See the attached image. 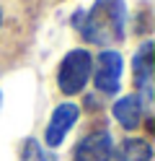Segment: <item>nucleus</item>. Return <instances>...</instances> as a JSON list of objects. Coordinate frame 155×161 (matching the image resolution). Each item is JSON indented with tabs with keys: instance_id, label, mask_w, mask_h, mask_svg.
Masks as SVG:
<instances>
[{
	"instance_id": "4",
	"label": "nucleus",
	"mask_w": 155,
	"mask_h": 161,
	"mask_svg": "<svg viewBox=\"0 0 155 161\" xmlns=\"http://www.w3.org/2000/svg\"><path fill=\"white\" fill-rule=\"evenodd\" d=\"M134 65V83L140 88V102L150 107V86H152V68H155V55H152V42H145L132 60Z\"/></svg>"
},
{
	"instance_id": "7",
	"label": "nucleus",
	"mask_w": 155,
	"mask_h": 161,
	"mask_svg": "<svg viewBox=\"0 0 155 161\" xmlns=\"http://www.w3.org/2000/svg\"><path fill=\"white\" fill-rule=\"evenodd\" d=\"M114 117H116V122L121 127H127V130H134L140 125V119H142V102L137 96H124L119 99L116 104H114Z\"/></svg>"
},
{
	"instance_id": "11",
	"label": "nucleus",
	"mask_w": 155,
	"mask_h": 161,
	"mask_svg": "<svg viewBox=\"0 0 155 161\" xmlns=\"http://www.w3.org/2000/svg\"><path fill=\"white\" fill-rule=\"evenodd\" d=\"M0 99H3V96H0Z\"/></svg>"
},
{
	"instance_id": "5",
	"label": "nucleus",
	"mask_w": 155,
	"mask_h": 161,
	"mask_svg": "<svg viewBox=\"0 0 155 161\" xmlns=\"http://www.w3.org/2000/svg\"><path fill=\"white\" fill-rule=\"evenodd\" d=\"M114 156V143L106 130L85 135L75 148V161H111Z\"/></svg>"
},
{
	"instance_id": "9",
	"label": "nucleus",
	"mask_w": 155,
	"mask_h": 161,
	"mask_svg": "<svg viewBox=\"0 0 155 161\" xmlns=\"http://www.w3.org/2000/svg\"><path fill=\"white\" fill-rule=\"evenodd\" d=\"M21 158L23 161H52L44 151H41V146L36 143L34 138H28L26 143H23V151H21Z\"/></svg>"
},
{
	"instance_id": "3",
	"label": "nucleus",
	"mask_w": 155,
	"mask_h": 161,
	"mask_svg": "<svg viewBox=\"0 0 155 161\" xmlns=\"http://www.w3.org/2000/svg\"><path fill=\"white\" fill-rule=\"evenodd\" d=\"M121 80V55L114 49H103L96 57V73H93V83L103 94H116Z\"/></svg>"
},
{
	"instance_id": "8",
	"label": "nucleus",
	"mask_w": 155,
	"mask_h": 161,
	"mask_svg": "<svg viewBox=\"0 0 155 161\" xmlns=\"http://www.w3.org/2000/svg\"><path fill=\"white\" fill-rule=\"evenodd\" d=\"M152 148L142 138H127L116 151V161H150Z\"/></svg>"
},
{
	"instance_id": "1",
	"label": "nucleus",
	"mask_w": 155,
	"mask_h": 161,
	"mask_svg": "<svg viewBox=\"0 0 155 161\" xmlns=\"http://www.w3.org/2000/svg\"><path fill=\"white\" fill-rule=\"evenodd\" d=\"M75 24L85 42L111 47L124 36V0H96L90 11L78 13Z\"/></svg>"
},
{
	"instance_id": "2",
	"label": "nucleus",
	"mask_w": 155,
	"mask_h": 161,
	"mask_svg": "<svg viewBox=\"0 0 155 161\" xmlns=\"http://www.w3.org/2000/svg\"><path fill=\"white\" fill-rule=\"evenodd\" d=\"M90 68H93V57L85 49H72L65 55V60L59 63V73H57V86L62 94H80L85 88L88 78H90Z\"/></svg>"
},
{
	"instance_id": "10",
	"label": "nucleus",
	"mask_w": 155,
	"mask_h": 161,
	"mask_svg": "<svg viewBox=\"0 0 155 161\" xmlns=\"http://www.w3.org/2000/svg\"><path fill=\"white\" fill-rule=\"evenodd\" d=\"M0 21H3V16H0Z\"/></svg>"
},
{
	"instance_id": "6",
	"label": "nucleus",
	"mask_w": 155,
	"mask_h": 161,
	"mask_svg": "<svg viewBox=\"0 0 155 161\" xmlns=\"http://www.w3.org/2000/svg\"><path fill=\"white\" fill-rule=\"evenodd\" d=\"M78 114H80V109L78 104H59L54 112H52V119H49V125H47V146L49 148H57L62 140H65L67 135V130L78 122Z\"/></svg>"
}]
</instances>
